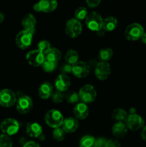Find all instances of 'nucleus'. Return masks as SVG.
Returning <instances> with one entry per match:
<instances>
[{
  "label": "nucleus",
  "instance_id": "obj_9",
  "mask_svg": "<svg viewBox=\"0 0 146 147\" xmlns=\"http://www.w3.org/2000/svg\"><path fill=\"white\" fill-rule=\"evenodd\" d=\"M58 3L57 0H40L33 7L34 11L50 13L57 9Z\"/></svg>",
  "mask_w": 146,
  "mask_h": 147
},
{
  "label": "nucleus",
  "instance_id": "obj_8",
  "mask_svg": "<svg viewBox=\"0 0 146 147\" xmlns=\"http://www.w3.org/2000/svg\"><path fill=\"white\" fill-rule=\"evenodd\" d=\"M16 94L9 89L0 90V105L3 107H11L17 103Z\"/></svg>",
  "mask_w": 146,
  "mask_h": 147
},
{
  "label": "nucleus",
  "instance_id": "obj_21",
  "mask_svg": "<svg viewBox=\"0 0 146 147\" xmlns=\"http://www.w3.org/2000/svg\"><path fill=\"white\" fill-rule=\"evenodd\" d=\"M53 88L52 85L48 82L42 83L38 89V94L41 98L48 99L52 96Z\"/></svg>",
  "mask_w": 146,
  "mask_h": 147
},
{
  "label": "nucleus",
  "instance_id": "obj_33",
  "mask_svg": "<svg viewBox=\"0 0 146 147\" xmlns=\"http://www.w3.org/2000/svg\"><path fill=\"white\" fill-rule=\"evenodd\" d=\"M38 49L37 50H40L42 53H43L44 55L51 48V45L47 40H42V41H40L39 42L38 46H37Z\"/></svg>",
  "mask_w": 146,
  "mask_h": 147
},
{
  "label": "nucleus",
  "instance_id": "obj_27",
  "mask_svg": "<svg viewBox=\"0 0 146 147\" xmlns=\"http://www.w3.org/2000/svg\"><path fill=\"white\" fill-rule=\"evenodd\" d=\"M99 59L102 62H107L113 56V51L111 48H102L99 53Z\"/></svg>",
  "mask_w": 146,
  "mask_h": 147
},
{
  "label": "nucleus",
  "instance_id": "obj_26",
  "mask_svg": "<svg viewBox=\"0 0 146 147\" xmlns=\"http://www.w3.org/2000/svg\"><path fill=\"white\" fill-rule=\"evenodd\" d=\"M80 147H96V139L90 135L83 136L80 142Z\"/></svg>",
  "mask_w": 146,
  "mask_h": 147
},
{
  "label": "nucleus",
  "instance_id": "obj_2",
  "mask_svg": "<svg viewBox=\"0 0 146 147\" xmlns=\"http://www.w3.org/2000/svg\"><path fill=\"white\" fill-rule=\"evenodd\" d=\"M44 119H45L46 123L50 127L54 128V129L62 126L63 121H64V117L61 112L55 109L49 111L46 113Z\"/></svg>",
  "mask_w": 146,
  "mask_h": 147
},
{
  "label": "nucleus",
  "instance_id": "obj_28",
  "mask_svg": "<svg viewBox=\"0 0 146 147\" xmlns=\"http://www.w3.org/2000/svg\"><path fill=\"white\" fill-rule=\"evenodd\" d=\"M64 98L69 103L74 104L79 101L80 97H79V94H77L76 92L73 91V90H69L64 94Z\"/></svg>",
  "mask_w": 146,
  "mask_h": 147
},
{
  "label": "nucleus",
  "instance_id": "obj_22",
  "mask_svg": "<svg viewBox=\"0 0 146 147\" xmlns=\"http://www.w3.org/2000/svg\"><path fill=\"white\" fill-rule=\"evenodd\" d=\"M62 57V53L60 50L55 47H51L47 53L44 54V58L47 61L58 63Z\"/></svg>",
  "mask_w": 146,
  "mask_h": 147
},
{
  "label": "nucleus",
  "instance_id": "obj_31",
  "mask_svg": "<svg viewBox=\"0 0 146 147\" xmlns=\"http://www.w3.org/2000/svg\"><path fill=\"white\" fill-rule=\"evenodd\" d=\"M12 140L6 134L0 135V147H12Z\"/></svg>",
  "mask_w": 146,
  "mask_h": 147
},
{
  "label": "nucleus",
  "instance_id": "obj_17",
  "mask_svg": "<svg viewBox=\"0 0 146 147\" xmlns=\"http://www.w3.org/2000/svg\"><path fill=\"white\" fill-rule=\"evenodd\" d=\"M79 127V122L77 119L69 117L64 119L62 123V129L65 133H74Z\"/></svg>",
  "mask_w": 146,
  "mask_h": 147
},
{
  "label": "nucleus",
  "instance_id": "obj_19",
  "mask_svg": "<svg viewBox=\"0 0 146 147\" xmlns=\"http://www.w3.org/2000/svg\"><path fill=\"white\" fill-rule=\"evenodd\" d=\"M127 126L124 122H117L115 123L112 129L113 134L117 138L124 137L127 133Z\"/></svg>",
  "mask_w": 146,
  "mask_h": 147
},
{
  "label": "nucleus",
  "instance_id": "obj_25",
  "mask_svg": "<svg viewBox=\"0 0 146 147\" xmlns=\"http://www.w3.org/2000/svg\"><path fill=\"white\" fill-rule=\"evenodd\" d=\"M127 111L123 109H116L113 111L112 113V118L117 122H124L127 119Z\"/></svg>",
  "mask_w": 146,
  "mask_h": 147
},
{
  "label": "nucleus",
  "instance_id": "obj_20",
  "mask_svg": "<svg viewBox=\"0 0 146 147\" xmlns=\"http://www.w3.org/2000/svg\"><path fill=\"white\" fill-rule=\"evenodd\" d=\"M36 19L34 16L31 14H27L23 17L21 20V24L24 30H29V31H35V25H36Z\"/></svg>",
  "mask_w": 146,
  "mask_h": 147
},
{
  "label": "nucleus",
  "instance_id": "obj_12",
  "mask_svg": "<svg viewBox=\"0 0 146 147\" xmlns=\"http://www.w3.org/2000/svg\"><path fill=\"white\" fill-rule=\"evenodd\" d=\"M26 60L27 63L34 67H39L42 65L45 60L44 55L39 50H34L29 51L26 55Z\"/></svg>",
  "mask_w": 146,
  "mask_h": 147
},
{
  "label": "nucleus",
  "instance_id": "obj_16",
  "mask_svg": "<svg viewBox=\"0 0 146 147\" xmlns=\"http://www.w3.org/2000/svg\"><path fill=\"white\" fill-rule=\"evenodd\" d=\"M26 133L32 138H40L42 135V128L36 122H30L26 126Z\"/></svg>",
  "mask_w": 146,
  "mask_h": 147
},
{
  "label": "nucleus",
  "instance_id": "obj_38",
  "mask_svg": "<svg viewBox=\"0 0 146 147\" xmlns=\"http://www.w3.org/2000/svg\"><path fill=\"white\" fill-rule=\"evenodd\" d=\"M105 147H120V144L117 140L109 139L107 140Z\"/></svg>",
  "mask_w": 146,
  "mask_h": 147
},
{
  "label": "nucleus",
  "instance_id": "obj_7",
  "mask_svg": "<svg viewBox=\"0 0 146 147\" xmlns=\"http://www.w3.org/2000/svg\"><path fill=\"white\" fill-rule=\"evenodd\" d=\"M0 129L4 134L10 136L16 134L19 130V123L14 119H6L0 124Z\"/></svg>",
  "mask_w": 146,
  "mask_h": 147
},
{
  "label": "nucleus",
  "instance_id": "obj_6",
  "mask_svg": "<svg viewBox=\"0 0 146 147\" xmlns=\"http://www.w3.org/2000/svg\"><path fill=\"white\" fill-rule=\"evenodd\" d=\"M79 97L82 102L85 104L92 103L97 97V91L92 85H84L80 89Z\"/></svg>",
  "mask_w": 146,
  "mask_h": 147
},
{
  "label": "nucleus",
  "instance_id": "obj_10",
  "mask_svg": "<svg viewBox=\"0 0 146 147\" xmlns=\"http://www.w3.org/2000/svg\"><path fill=\"white\" fill-rule=\"evenodd\" d=\"M94 74L100 80H105L111 74L110 65L107 62L100 61L96 65L94 68Z\"/></svg>",
  "mask_w": 146,
  "mask_h": 147
},
{
  "label": "nucleus",
  "instance_id": "obj_13",
  "mask_svg": "<svg viewBox=\"0 0 146 147\" xmlns=\"http://www.w3.org/2000/svg\"><path fill=\"white\" fill-rule=\"evenodd\" d=\"M90 72V67L87 63L78 61L72 66V73L79 78H83L88 76Z\"/></svg>",
  "mask_w": 146,
  "mask_h": 147
},
{
  "label": "nucleus",
  "instance_id": "obj_36",
  "mask_svg": "<svg viewBox=\"0 0 146 147\" xmlns=\"http://www.w3.org/2000/svg\"><path fill=\"white\" fill-rule=\"evenodd\" d=\"M107 139L104 137H100L96 139V147H105Z\"/></svg>",
  "mask_w": 146,
  "mask_h": 147
},
{
  "label": "nucleus",
  "instance_id": "obj_14",
  "mask_svg": "<svg viewBox=\"0 0 146 147\" xmlns=\"http://www.w3.org/2000/svg\"><path fill=\"white\" fill-rule=\"evenodd\" d=\"M125 123L128 129L132 131H137L143 127L144 121L141 116L134 113V114H129L127 116Z\"/></svg>",
  "mask_w": 146,
  "mask_h": 147
},
{
  "label": "nucleus",
  "instance_id": "obj_42",
  "mask_svg": "<svg viewBox=\"0 0 146 147\" xmlns=\"http://www.w3.org/2000/svg\"><path fill=\"white\" fill-rule=\"evenodd\" d=\"M4 14H3L1 12H0V24H1L3 21H4Z\"/></svg>",
  "mask_w": 146,
  "mask_h": 147
},
{
  "label": "nucleus",
  "instance_id": "obj_41",
  "mask_svg": "<svg viewBox=\"0 0 146 147\" xmlns=\"http://www.w3.org/2000/svg\"><path fill=\"white\" fill-rule=\"evenodd\" d=\"M141 40H142V42H143L146 45V32H144L143 35L142 36Z\"/></svg>",
  "mask_w": 146,
  "mask_h": 147
},
{
  "label": "nucleus",
  "instance_id": "obj_32",
  "mask_svg": "<svg viewBox=\"0 0 146 147\" xmlns=\"http://www.w3.org/2000/svg\"><path fill=\"white\" fill-rule=\"evenodd\" d=\"M57 66V63H53V62L47 61V60H44V62L43 63L42 65V69L44 71L47 72V73H51L53 72L56 69Z\"/></svg>",
  "mask_w": 146,
  "mask_h": 147
},
{
  "label": "nucleus",
  "instance_id": "obj_29",
  "mask_svg": "<svg viewBox=\"0 0 146 147\" xmlns=\"http://www.w3.org/2000/svg\"><path fill=\"white\" fill-rule=\"evenodd\" d=\"M88 15V11H87V8L84 7H80L75 10L74 12V17H75L76 20H85L86 17Z\"/></svg>",
  "mask_w": 146,
  "mask_h": 147
},
{
  "label": "nucleus",
  "instance_id": "obj_11",
  "mask_svg": "<svg viewBox=\"0 0 146 147\" xmlns=\"http://www.w3.org/2000/svg\"><path fill=\"white\" fill-rule=\"evenodd\" d=\"M33 108V101L28 96H21L17 100V110L21 114L29 113Z\"/></svg>",
  "mask_w": 146,
  "mask_h": 147
},
{
  "label": "nucleus",
  "instance_id": "obj_39",
  "mask_svg": "<svg viewBox=\"0 0 146 147\" xmlns=\"http://www.w3.org/2000/svg\"><path fill=\"white\" fill-rule=\"evenodd\" d=\"M23 147H40V145L37 143H36L35 142H33V141H29V142H27L24 144V145Z\"/></svg>",
  "mask_w": 146,
  "mask_h": 147
},
{
  "label": "nucleus",
  "instance_id": "obj_5",
  "mask_svg": "<svg viewBox=\"0 0 146 147\" xmlns=\"http://www.w3.org/2000/svg\"><path fill=\"white\" fill-rule=\"evenodd\" d=\"M64 31L66 34L70 38H76L81 34L82 26L80 22L75 18L70 19L66 23Z\"/></svg>",
  "mask_w": 146,
  "mask_h": 147
},
{
  "label": "nucleus",
  "instance_id": "obj_34",
  "mask_svg": "<svg viewBox=\"0 0 146 147\" xmlns=\"http://www.w3.org/2000/svg\"><path fill=\"white\" fill-rule=\"evenodd\" d=\"M52 98V100L54 103H60L64 100V93H63V92L59 91L57 90L56 91L53 92Z\"/></svg>",
  "mask_w": 146,
  "mask_h": 147
},
{
  "label": "nucleus",
  "instance_id": "obj_1",
  "mask_svg": "<svg viewBox=\"0 0 146 147\" xmlns=\"http://www.w3.org/2000/svg\"><path fill=\"white\" fill-rule=\"evenodd\" d=\"M86 26L89 30L94 32H99L102 30L103 19L99 13L96 11L88 14L85 19Z\"/></svg>",
  "mask_w": 146,
  "mask_h": 147
},
{
  "label": "nucleus",
  "instance_id": "obj_15",
  "mask_svg": "<svg viewBox=\"0 0 146 147\" xmlns=\"http://www.w3.org/2000/svg\"><path fill=\"white\" fill-rule=\"evenodd\" d=\"M55 87L57 90L61 92L67 91L70 88L71 81L67 75L60 74L57 77L55 80Z\"/></svg>",
  "mask_w": 146,
  "mask_h": 147
},
{
  "label": "nucleus",
  "instance_id": "obj_23",
  "mask_svg": "<svg viewBox=\"0 0 146 147\" xmlns=\"http://www.w3.org/2000/svg\"><path fill=\"white\" fill-rule=\"evenodd\" d=\"M117 26V20L115 17H107L104 20H103V24H102V30L104 31L107 32H112Z\"/></svg>",
  "mask_w": 146,
  "mask_h": 147
},
{
  "label": "nucleus",
  "instance_id": "obj_4",
  "mask_svg": "<svg viewBox=\"0 0 146 147\" xmlns=\"http://www.w3.org/2000/svg\"><path fill=\"white\" fill-rule=\"evenodd\" d=\"M34 32L29 31V30H21L17 34L15 38V42L17 47L20 49H27L31 45L32 42L33 34Z\"/></svg>",
  "mask_w": 146,
  "mask_h": 147
},
{
  "label": "nucleus",
  "instance_id": "obj_30",
  "mask_svg": "<svg viewBox=\"0 0 146 147\" xmlns=\"http://www.w3.org/2000/svg\"><path fill=\"white\" fill-rule=\"evenodd\" d=\"M52 136L54 140L57 141V142H62L64 140V137H65V132L63 130L62 128H56L53 131Z\"/></svg>",
  "mask_w": 146,
  "mask_h": 147
},
{
  "label": "nucleus",
  "instance_id": "obj_24",
  "mask_svg": "<svg viewBox=\"0 0 146 147\" xmlns=\"http://www.w3.org/2000/svg\"><path fill=\"white\" fill-rule=\"evenodd\" d=\"M64 59L67 64L73 65L79 61V53L74 50H69L66 53Z\"/></svg>",
  "mask_w": 146,
  "mask_h": 147
},
{
  "label": "nucleus",
  "instance_id": "obj_3",
  "mask_svg": "<svg viewBox=\"0 0 146 147\" xmlns=\"http://www.w3.org/2000/svg\"><path fill=\"white\" fill-rule=\"evenodd\" d=\"M144 32V28L141 24L138 23H132L126 27L125 36L130 41H136L141 39Z\"/></svg>",
  "mask_w": 146,
  "mask_h": 147
},
{
  "label": "nucleus",
  "instance_id": "obj_40",
  "mask_svg": "<svg viewBox=\"0 0 146 147\" xmlns=\"http://www.w3.org/2000/svg\"><path fill=\"white\" fill-rule=\"evenodd\" d=\"M141 137L143 140L146 141V126L143 127V131L141 132Z\"/></svg>",
  "mask_w": 146,
  "mask_h": 147
},
{
  "label": "nucleus",
  "instance_id": "obj_18",
  "mask_svg": "<svg viewBox=\"0 0 146 147\" xmlns=\"http://www.w3.org/2000/svg\"><path fill=\"white\" fill-rule=\"evenodd\" d=\"M73 113L77 119H86L89 115V109L84 103H79L73 109Z\"/></svg>",
  "mask_w": 146,
  "mask_h": 147
},
{
  "label": "nucleus",
  "instance_id": "obj_35",
  "mask_svg": "<svg viewBox=\"0 0 146 147\" xmlns=\"http://www.w3.org/2000/svg\"><path fill=\"white\" fill-rule=\"evenodd\" d=\"M72 65H71L65 63V64H63L62 65L60 70H61L62 73L63 74H69V73H72Z\"/></svg>",
  "mask_w": 146,
  "mask_h": 147
},
{
  "label": "nucleus",
  "instance_id": "obj_37",
  "mask_svg": "<svg viewBox=\"0 0 146 147\" xmlns=\"http://www.w3.org/2000/svg\"><path fill=\"white\" fill-rule=\"evenodd\" d=\"M86 3L90 8L97 7L101 2V0H85Z\"/></svg>",
  "mask_w": 146,
  "mask_h": 147
}]
</instances>
